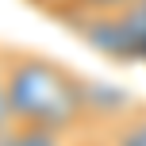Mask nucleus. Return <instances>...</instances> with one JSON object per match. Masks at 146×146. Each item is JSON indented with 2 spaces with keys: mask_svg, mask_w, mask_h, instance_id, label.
I'll return each instance as SVG.
<instances>
[{
  "mask_svg": "<svg viewBox=\"0 0 146 146\" xmlns=\"http://www.w3.org/2000/svg\"><path fill=\"white\" fill-rule=\"evenodd\" d=\"M0 85L12 123L46 127L62 135L85 123V77H77L58 58L23 46H0Z\"/></svg>",
  "mask_w": 146,
  "mask_h": 146,
  "instance_id": "nucleus-1",
  "label": "nucleus"
},
{
  "mask_svg": "<svg viewBox=\"0 0 146 146\" xmlns=\"http://www.w3.org/2000/svg\"><path fill=\"white\" fill-rule=\"evenodd\" d=\"M100 142L104 146H146V104H139L135 111H127L111 127H104Z\"/></svg>",
  "mask_w": 146,
  "mask_h": 146,
  "instance_id": "nucleus-2",
  "label": "nucleus"
},
{
  "mask_svg": "<svg viewBox=\"0 0 146 146\" xmlns=\"http://www.w3.org/2000/svg\"><path fill=\"white\" fill-rule=\"evenodd\" d=\"M0 146H69V135H62V131H46V127L12 123L8 131H0Z\"/></svg>",
  "mask_w": 146,
  "mask_h": 146,
  "instance_id": "nucleus-3",
  "label": "nucleus"
},
{
  "mask_svg": "<svg viewBox=\"0 0 146 146\" xmlns=\"http://www.w3.org/2000/svg\"><path fill=\"white\" fill-rule=\"evenodd\" d=\"M23 4H31L38 15H46V19L73 23L81 12H85V4H88V0H23Z\"/></svg>",
  "mask_w": 146,
  "mask_h": 146,
  "instance_id": "nucleus-4",
  "label": "nucleus"
},
{
  "mask_svg": "<svg viewBox=\"0 0 146 146\" xmlns=\"http://www.w3.org/2000/svg\"><path fill=\"white\" fill-rule=\"evenodd\" d=\"M92 146H104V142H92Z\"/></svg>",
  "mask_w": 146,
  "mask_h": 146,
  "instance_id": "nucleus-5",
  "label": "nucleus"
}]
</instances>
